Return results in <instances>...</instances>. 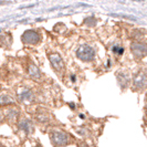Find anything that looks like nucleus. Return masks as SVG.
Instances as JSON below:
<instances>
[{"instance_id": "nucleus-1", "label": "nucleus", "mask_w": 147, "mask_h": 147, "mask_svg": "<svg viewBox=\"0 0 147 147\" xmlns=\"http://www.w3.org/2000/svg\"><path fill=\"white\" fill-rule=\"evenodd\" d=\"M50 140L55 147H65L70 143V136L62 129H53L50 133Z\"/></svg>"}, {"instance_id": "nucleus-2", "label": "nucleus", "mask_w": 147, "mask_h": 147, "mask_svg": "<svg viewBox=\"0 0 147 147\" xmlns=\"http://www.w3.org/2000/svg\"><path fill=\"white\" fill-rule=\"evenodd\" d=\"M76 57L84 62H90L95 57V50L90 45H82L76 51Z\"/></svg>"}, {"instance_id": "nucleus-3", "label": "nucleus", "mask_w": 147, "mask_h": 147, "mask_svg": "<svg viewBox=\"0 0 147 147\" xmlns=\"http://www.w3.org/2000/svg\"><path fill=\"white\" fill-rule=\"evenodd\" d=\"M41 39L40 33L36 30H27L22 34V41L26 44H37Z\"/></svg>"}, {"instance_id": "nucleus-4", "label": "nucleus", "mask_w": 147, "mask_h": 147, "mask_svg": "<svg viewBox=\"0 0 147 147\" xmlns=\"http://www.w3.org/2000/svg\"><path fill=\"white\" fill-rule=\"evenodd\" d=\"M49 60H50V63H51L52 67L58 72H63L64 70V63H63V60L60 57L58 53H52L49 57Z\"/></svg>"}, {"instance_id": "nucleus-5", "label": "nucleus", "mask_w": 147, "mask_h": 147, "mask_svg": "<svg viewBox=\"0 0 147 147\" xmlns=\"http://www.w3.org/2000/svg\"><path fill=\"white\" fill-rule=\"evenodd\" d=\"M131 49H132L133 53H134L137 58L144 57L145 53H146V47H145V44H143V43L134 42V43L131 44Z\"/></svg>"}, {"instance_id": "nucleus-6", "label": "nucleus", "mask_w": 147, "mask_h": 147, "mask_svg": "<svg viewBox=\"0 0 147 147\" xmlns=\"http://www.w3.org/2000/svg\"><path fill=\"white\" fill-rule=\"evenodd\" d=\"M18 96L21 102H31L33 100V93L29 88H22L18 92Z\"/></svg>"}, {"instance_id": "nucleus-7", "label": "nucleus", "mask_w": 147, "mask_h": 147, "mask_svg": "<svg viewBox=\"0 0 147 147\" xmlns=\"http://www.w3.org/2000/svg\"><path fill=\"white\" fill-rule=\"evenodd\" d=\"M18 128L24 132L26 134H29L32 132V124H31V121L28 118H23L21 119L19 123H18Z\"/></svg>"}, {"instance_id": "nucleus-8", "label": "nucleus", "mask_w": 147, "mask_h": 147, "mask_svg": "<svg viewBox=\"0 0 147 147\" xmlns=\"http://www.w3.org/2000/svg\"><path fill=\"white\" fill-rule=\"evenodd\" d=\"M19 117V110L18 109H8L6 112V118L9 123H16Z\"/></svg>"}, {"instance_id": "nucleus-9", "label": "nucleus", "mask_w": 147, "mask_h": 147, "mask_svg": "<svg viewBox=\"0 0 147 147\" xmlns=\"http://www.w3.org/2000/svg\"><path fill=\"white\" fill-rule=\"evenodd\" d=\"M146 85V75L144 73H138L134 79V86L136 88H143Z\"/></svg>"}, {"instance_id": "nucleus-10", "label": "nucleus", "mask_w": 147, "mask_h": 147, "mask_svg": "<svg viewBox=\"0 0 147 147\" xmlns=\"http://www.w3.org/2000/svg\"><path fill=\"white\" fill-rule=\"evenodd\" d=\"M28 73L29 75L32 78V79H36V80H39L41 78V72L39 70V67L34 64H30L29 67H28Z\"/></svg>"}, {"instance_id": "nucleus-11", "label": "nucleus", "mask_w": 147, "mask_h": 147, "mask_svg": "<svg viewBox=\"0 0 147 147\" xmlns=\"http://www.w3.org/2000/svg\"><path fill=\"white\" fill-rule=\"evenodd\" d=\"M15 98L9 94H2L0 95V106H6V105H12L15 104Z\"/></svg>"}, {"instance_id": "nucleus-12", "label": "nucleus", "mask_w": 147, "mask_h": 147, "mask_svg": "<svg viewBox=\"0 0 147 147\" xmlns=\"http://www.w3.org/2000/svg\"><path fill=\"white\" fill-rule=\"evenodd\" d=\"M112 51L114 52V53H116V54H118V55H122L124 53V48L123 47H118V45H114L112 48Z\"/></svg>"}, {"instance_id": "nucleus-13", "label": "nucleus", "mask_w": 147, "mask_h": 147, "mask_svg": "<svg viewBox=\"0 0 147 147\" xmlns=\"http://www.w3.org/2000/svg\"><path fill=\"white\" fill-rule=\"evenodd\" d=\"M76 133H79L80 135H86V133H88V131L85 129V128H82V127H80V128H76Z\"/></svg>"}, {"instance_id": "nucleus-14", "label": "nucleus", "mask_w": 147, "mask_h": 147, "mask_svg": "<svg viewBox=\"0 0 147 147\" xmlns=\"http://www.w3.org/2000/svg\"><path fill=\"white\" fill-rule=\"evenodd\" d=\"M70 107H71L72 110H74V109H75V105H74L73 103H70Z\"/></svg>"}, {"instance_id": "nucleus-15", "label": "nucleus", "mask_w": 147, "mask_h": 147, "mask_svg": "<svg viewBox=\"0 0 147 147\" xmlns=\"http://www.w3.org/2000/svg\"><path fill=\"white\" fill-rule=\"evenodd\" d=\"M71 81L75 82V75H71Z\"/></svg>"}, {"instance_id": "nucleus-16", "label": "nucleus", "mask_w": 147, "mask_h": 147, "mask_svg": "<svg viewBox=\"0 0 147 147\" xmlns=\"http://www.w3.org/2000/svg\"><path fill=\"white\" fill-rule=\"evenodd\" d=\"M110 65H111V61L109 60V61H107V66H110Z\"/></svg>"}, {"instance_id": "nucleus-17", "label": "nucleus", "mask_w": 147, "mask_h": 147, "mask_svg": "<svg viewBox=\"0 0 147 147\" xmlns=\"http://www.w3.org/2000/svg\"><path fill=\"white\" fill-rule=\"evenodd\" d=\"M80 117H81V118H84V117H85V116H84L83 114H80Z\"/></svg>"}, {"instance_id": "nucleus-18", "label": "nucleus", "mask_w": 147, "mask_h": 147, "mask_svg": "<svg viewBox=\"0 0 147 147\" xmlns=\"http://www.w3.org/2000/svg\"><path fill=\"white\" fill-rule=\"evenodd\" d=\"M1 121H2V117H1V114H0V123H1Z\"/></svg>"}, {"instance_id": "nucleus-19", "label": "nucleus", "mask_w": 147, "mask_h": 147, "mask_svg": "<svg viewBox=\"0 0 147 147\" xmlns=\"http://www.w3.org/2000/svg\"><path fill=\"white\" fill-rule=\"evenodd\" d=\"M135 1H143V0H135Z\"/></svg>"}, {"instance_id": "nucleus-20", "label": "nucleus", "mask_w": 147, "mask_h": 147, "mask_svg": "<svg viewBox=\"0 0 147 147\" xmlns=\"http://www.w3.org/2000/svg\"><path fill=\"white\" fill-rule=\"evenodd\" d=\"M0 147H6V146H2V145H0Z\"/></svg>"}]
</instances>
